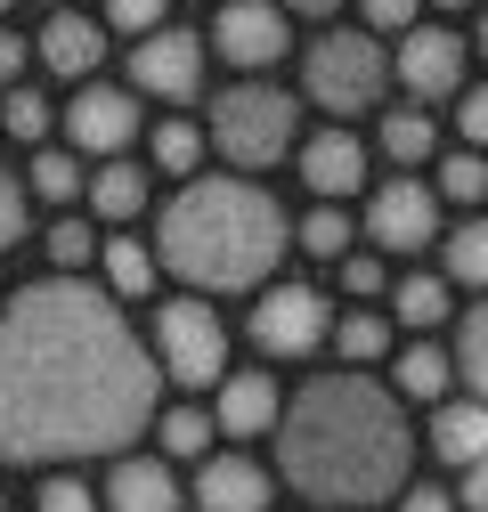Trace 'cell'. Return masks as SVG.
Returning a JSON list of instances; mask_svg holds the SVG:
<instances>
[{"instance_id":"cell-29","label":"cell","mask_w":488,"mask_h":512,"mask_svg":"<svg viewBox=\"0 0 488 512\" xmlns=\"http://www.w3.org/2000/svg\"><path fill=\"white\" fill-rule=\"evenodd\" d=\"M98 220H82V212H66L49 228V261H57V277H82V269H98Z\"/></svg>"},{"instance_id":"cell-11","label":"cell","mask_w":488,"mask_h":512,"mask_svg":"<svg viewBox=\"0 0 488 512\" xmlns=\"http://www.w3.org/2000/svg\"><path fill=\"white\" fill-rule=\"evenodd\" d=\"M366 236L383 252H423L440 244V187L423 179H383L375 196H366Z\"/></svg>"},{"instance_id":"cell-32","label":"cell","mask_w":488,"mask_h":512,"mask_svg":"<svg viewBox=\"0 0 488 512\" xmlns=\"http://www.w3.org/2000/svg\"><path fill=\"white\" fill-rule=\"evenodd\" d=\"M49 122H57V114H49V98H41V90H25V82L0 98V131L25 139V147H41V139H49Z\"/></svg>"},{"instance_id":"cell-5","label":"cell","mask_w":488,"mask_h":512,"mask_svg":"<svg viewBox=\"0 0 488 512\" xmlns=\"http://www.w3.org/2000/svg\"><path fill=\"white\" fill-rule=\"evenodd\" d=\"M212 147L236 163V171H269L285 147H293V98L277 82H228L212 98Z\"/></svg>"},{"instance_id":"cell-46","label":"cell","mask_w":488,"mask_h":512,"mask_svg":"<svg viewBox=\"0 0 488 512\" xmlns=\"http://www.w3.org/2000/svg\"><path fill=\"white\" fill-rule=\"evenodd\" d=\"M0 309H9V301H0Z\"/></svg>"},{"instance_id":"cell-25","label":"cell","mask_w":488,"mask_h":512,"mask_svg":"<svg viewBox=\"0 0 488 512\" xmlns=\"http://www.w3.org/2000/svg\"><path fill=\"white\" fill-rule=\"evenodd\" d=\"M391 317L383 309H350V317H334V350H342V366H375V358H391Z\"/></svg>"},{"instance_id":"cell-39","label":"cell","mask_w":488,"mask_h":512,"mask_svg":"<svg viewBox=\"0 0 488 512\" xmlns=\"http://www.w3.org/2000/svg\"><path fill=\"white\" fill-rule=\"evenodd\" d=\"M456 131H464V147H472V155H488V82L456 98Z\"/></svg>"},{"instance_id":"cell-44","label":"cell","mask_w":488,"mask_h":512,"mask_svg":"<svg viewBox=\"0 0 488 512\" xmlns=\"http://www.w3.org/2000/svg\"><path fill=\"white\" fill-rule=\"evenodd\" d=\"M432 9H472V0H432Z\"/></svg>"},{"instance_id":"cell-12","label":"cell","mask_w":488,"mask_h":512,"mask_svg":"<svg viewBox=\"0 0 488 512\" xmlns=\"http://www.w3.org/2000/svg\"><path fill=\"white\" fill-rule=\"evenodd\" d=\"M464 41L448 33V25H415L407 41H399V57H391V66H399V90L415 98V106H432V98H464Z\"/></svg>"},{"instance_id":"cell-31","label":"cell","mask_w":488,"mask_h":512,"mask_svg":"<svg viewBox=\"0 0 488 512\" xmlns=\"http://www.w3.org/2000/svg\"><path fill=\"white\" fill-rule=\"evenodd\" d=\"M293 236H301V252H310V261H350V236H358V228H350V212H342V204H318Z\"/></svg>"},{"instance_id":"cell-10","label":"cell","mask_w":488,"mask_h":512,"mask_svg":"<svg viewBox=\"0 0 488 512\" xmlns=\"http://www.w3.org/2000/svg\"><path fill=\"white\" fill-rule=\"evenodd\" d=\"M212 49L228 57L236 74H261L277 66V57L293 49V25L277 0H220V17H212Z\"/></svg>"},{"instance_id":"cell-8","label":"cell","mask_w":488,"mask_h":512,"mask_svg":"<svg viewBox=\"0 0 488 512\" xmlns=\"http://www.w3.org/2000/svg\"><path fill=\"white\" fill-rule=\"evenodd\" d=\"M204 57H212L204 33L163 25V33H147L131 49V90L139 98H163V106H188V98H204Z\"/></svg>"},{"instance_id":"cell-7","label":"cell","mask_w":488,"mask_h":512,"mask_svg":"<svg viewBox=\"0 0 488 512\" xmlns=\"http://www.w3.org/2000/svg\"><path fill=\"white\" fill-rule=\"evenodd\" d=\"M318 342H334V309L318 285H269L253 301V350L261 358H310Z\"/></svg>"},{"instance_id":"cell-37","label":"cell","mask_w":488,"mask_h":512,"mask_svg":"<svg viewBox=\"0 0 488 512\" xmlns=\"http://www.w3.org/2000/svg\"><path fill=\"white\" fill-rule=\"evenodd\" d=\"M33 512H98V496H90L74 472H49V480H41V496H33Z\"/></svg>"},{"instance_id":"cell-3","label":"cell","mask_w":488,"mask_h":512,"mask_svg":"<svg viewBox=\"0 0 488 512\" xmlns=\"http://www.w3.org/2000/svg\"><path fill=\"white\" fill-rule=\"evenodd\" d=\"M155 252L188 293H269V269L285 261V212L253 179H188L163 204Z\"/></svg>"},{"instance_id":"cell-6","label":"cell","mask_w":488,"mask_h":512,"mask_svg":"<svg viewBox=\"0 0 488 512\" xmlns=\"http://www.w3.org/2000/svg\"><path fill=\"white\" fill-rule=\"evenodd\" d=\"M155 358L171 382H188V391H212V382H228V326L212 317L204 293H179L155 309Z\"/></svg>"},{"instance_id":"cell-43","label":"cell","mask_w":488,"mask_h":512,"mask_svg":"<svg viewBox=\"0 0 488 512\" xmlns=\"http://www.w3.org/2000/svg\"><path fill=\"white\" fill-rule=\"evenodd\" d=\"M480 57H488V9H480Z\"/></svg>"},{"instance_id":"cell-1","label":"cell","mask_w":488,"mask_h":512,"mask_svg":"<svg viewBox=\"0 0 488 512\" xmlns=\"http://www.w3.org/2000/svg\"><path fill=\"white\" fill-rule=\"evenodd\" d=\"M155 342L90 277H41L0 309V464L131 456L155 431Z\"/></svg>"},{"instance_id":"cell-28","label":"cell","mask_w":488,"mask_h":512,"mask_svg":"<svg viewBox=\"0 0 488 512\" xmlns=\"http://www.w3.org/2000/svg\"><path fill=\"white\" fill-rule=\"evenodd\" d=\"M440 261H448V269H440L448 285H472V293H488V220H464V228L440 244Z\"/></svg>"},{"instance_id":"cell-42","label":"cell","mask_w":488,"mask_h":512,"mask_svg":"<svg viewBox=\"0 0 488 512\" xmlns=\"http://www.w3.org/2000/svg\"><path fill=\"white\" fill-rule=\"evenodd\" d=\"M277 9H293V17H334L342 0H277Z\"/></svg>"},{"instance_id":"cell-13","label":"cell","mask_w":488,"mask_h":512,"mask_svg":"<svg viewBox=\"0 0 488 512\" xmlns=\"http://www.w3.org/2000/svg\"><path fill=\"white\" fill-rule=\"evenodd\" d=\"M301 179H310L318 204L358 196V187H366V139H358V131H318V139H301Z\"/></svg>"},{"instance_id":"cell-34","label":"cell","mask_w":488,"mask_h":512,"mask_svg":"<svg viewBox=\"0 0 488 512\" xmlns=\"http://www.w3.org/2000/svg\"><path fill=\"white\" fill-rule=\"evenodd\" d=\"M358 25L375 33V41H383V33H399V41H407V33L423 25V0H358Z\"/></svg>"},{"instance_id":"cell-30","label":"cell","mask_w":488,"mask_h":512,"mask_svg":"<svg viewBox=\"0 0 488 512\" xmlns=\"http://www.w3.org/2000/svg\"><path fill=\"white\" fill-rule=\"evenodd\" d=\"M456 374H464L472 399H488V293H480V309H464V326H456Z\"/></svg>"},{"instance_id":"cell-19","label":"cell","mask_w":488,"mask_h":512,"mask_svg":"<svg viewBox=\"0 0 488 512\" xmlns=\"http://www.w3.org/2000/svg\"><path fill=\"white\" fill-rule=\"evenodd\" d=\"M391 374H399V399H423V407H448V391H456V350H432V342H407L399 358H391Z\"/></svg>"},{"instance_id":"cell-45","label":"cell","mask_w":488,"mask_h":512,"mask_svg":"<svg viewBox=\"0 0 488 512\" xmlns=\"http://www.w3.org/2000/svg\"><path fill=\"white\" fill-rule=\"evenodd\" d=\"M0 9H17V0H0Z\"/></svg>"},{"instance_id":"cell-20","label":"cell","mask_w":488,"mask_h":512,"mask_svg":"<svg viewBox=\"0 0 488 512\" xmlns=\"http://www.w3.org/2000/svg\"><path fill=\"white\" fill-rule=\"evenodd\" d=\"M155 269H163V252L139 244V236H114V244L98 252V277H106L114 301H147V293H155Z\"/></svg>"},{"instance_id":"cell-15","label":"cell","mask_w":488,"mask_h":512,"mask_svg":"<svg viewBox=\"0 0 488 512\" xmlns=\"http://www.w3.org/2000/svg\"><path fill=\"white\" fill-rule=\"evenodd\" d=\"M212 415H220V439H261V431L285 423V399H277L269 374H228L220 399H212Z\"/></svg>"},{"instance_id":"cell-4","label":"cell","mask_w":488,"mask_h":512,"mask_svg":"<svg viewBox=\"0 0 488 512\" xmlns=\"http://www.w3.org/2000/svg\"><path fill=\"white\" fill-rule=\"evenodd\" d=\"M391 82H399V66H391V49L366 25L358 33H318L310 49H301V90H310V106H326V114H375Z\"/></svg>"},{"instance_id":"cell-16","label":"cell","mask_w":488,"mask_h":512,"mask_svg":"<svg viewBox=\"0 0 488 512\" xmlns=\"http://www.w3.org/2000/svg\"><path fill=\"white\" fill-rule=\"evenodd\" d=\"M196 504L204 512H269V472L253 456H204L196 464Z\"/></svg>"},{"instance_id":"cell-17","label":"cell","mask_w":488,"mask_h":512,"mask_svg":"<svg viewBox=\"0 0 488 512\" xmlns=\"http://www.w3.org/2000/svg\"><path fill=\"white\" fill-rule=\"evenodd\" d=\"M106 512H179L171 456H114V472H106Z\"/></svg>"},{"instance_id":"cell-18","label":"cell","mask_w":488,"mask_h":512,"mask_svg":"<svg viewBox=\"0 0 488 512\" xmlns=\"http://www.w3.org/2000/svg\"><path fill=\"white\" fill-rule=\"evenodd\" d=\"M432 456L456 464V472L488 464V399H448V407H432Z\"/></svg>"},{"instance_id":"cell-9","label":"cell","mask_w":488,"mask_h":512,"mask_svg":"<svg viewBox=\"0 0 488 512\" xmlns=\"http://www.w3.org/2000/svg\"><path fill=\"white\" fill-rule=\"evenodd\" d=\"M66 139H74V155L122 163V147L139 139V90H114V82H82V90H74V106H66Z\"/></svg>"},{"instance_id":"cell-24","label":"cell","mask_w":488,"mask_h":512,"mask_svg":"<svg viewBox=\"0 0 488 512\" xmlns=\"http://www.w3.org/2000/svg\"><path fill=\"white\" fill-rule=\"evenodd\" d=\"M33 196L57 204V212H66V204H90V171H82V155H74V147H41V155H33Z\"/></svg>"},{"instance_id":"cell-36","label":"cell","mask_w":488,"mask_h":512,"mask_svg":"<svg viewBox=\"0 0 488 512\" xmlns=\"http://www.w3.org/2000/svg\"><path fill=\"white\" fill-rule=\"evenodd\" d=\"M25 244V179L0 163V252H17Z\"/></svg>"},{"instance_id":"cell-33","label":"cell","mask_w":488,"mask_h":512,"mask_svg":"<svg viewBox=\"0 0 488 512\" xmlns=\"http://www.w3.org/2000/svg\"><path fill=\"white\" fill-rule=\"evenodd\" d=\"M440 204H488V155L456 147V155L440 163Z\"/></svg>"},{"instance_id":"cell-26","label":"cell","mask_w":488,"mask_h":512,"mask_svg":"<svg viewBox=\"0 0 488 512\" xmlns=\"http://www.w3.org/2000/svg\"><path fill=\"white\" fill-rule=\"evenodd\" d=\"M432 147H440V131H432V114H423V106H399V114H383V155H391L399 171L432 163Z\"/></svg>"},{"instance_id":"cell-14","label":"cell","mask_w":488,"mask_h":512,"mask_svg":"<svg viewBox=\"0 0 488 512\" xmlns=\"http://www.w3.org/2000/svg\"><path fill=\"white\" fill-rule=\"evenodd\" d=\"M33 57H41L49 74H66V82H90L98 57H106V25L82 17V9H57V17L33 33Z\"/></svg>"},{"instance_id":"cell-21","label":"cell","mask_w":488,"mask_h":512,"mask_svg":"<svg viewBox=\"0 0 488 512\" xmlns=\"http://www.w3.org/2000/svg\"><path fill=\"white\" fill-rule=\"evenodd\" d=\"M147 212V171L139 163H98L90 171V220L122 228V220H139Z\"/></svg>"},{"instance_id":"cell-23","label":"cell","mask_w":488,"mask_h":512,"mask_svg":"<svg viewBox=\"0 0 488 512\" xmlns=\"http://www.w3.org/2000/svg\"><path fill=\"white\" fill-rule=\"evenodd\" d=\"M448 277H432V269H415V277H399L391 285V326H407V334H432V326H448Z\"/></svg>"},{"instance_id":"cell-22","label":"cell","mask_w":488,"mask_h":512,"mask_svg":"<svg viewBox=\"0 0 488 512\" xmlns=\"http://www.w3.org/2000/svg\"><path fill=\"white\" fill-rule=\"evenodd\" d=\"M212 439H220V415L212 407H163L155 415V456H171V464H204Z\"/></svg>"},{"instance_id":"cell-40","label":"cell","mask_w":488,"mask_h":512,"mask_svg":"<svg viewBox=\"0 0 488 512\" xmlns=\"http://www.w3.org/2000/svg\"><path fill=\"white\" fill-rule=\"evenodd\" d=\"M25 66H33V41H25V33H9V25H0V82L17 90V82H25Z\"/></svg>"},{"instance_id":"cell-41","label":"cell","mask_w":488,"mask_h":512,"mask_svg":"<svg viewBox=\"0 0 488 512\" xmlns=\"http://www.w3.org/2000/svg\"><path fill=\"white\" fill-rule=\"evenodd\" d=\"M399 512H456V496L423 480V488H407V496H399Z\"/></svg>"},{"instance_id":"cell-38","label":"cell","mask_w":488,"mask_h":512,"mask_svg":"<svg viewBox=\"0 0 488 512\" xmlns=\"http://www.w3.org/2000/svg\"><path fill=\"white\" fill-rule=\"evenodd\" d=\"M106 25L147 41V33H163V0H106Z\"/></svg>"},{"instance_id":"cell-35","label":"cell","mask_w":488,"mask_h":512,"mask_svg":"<svg viewBox=\"0 0 488 512\" xmlns=\"http://www.w3.org/2000/svg\"><path fill=\"white\" fill-rule=\"evenodd\" d=\"M334 277H342V293H350V301H375V293L391 285V269L375 261V252H350V261H334Z\"/></svg>"},{"instance_id":"cell-27","label":"cell","mask_w":488,"mask_h":512,"mask_svg":"<svg viewBox=\"0 0 488 512\" xmlns=\"http://www.w3.org/2000/svg\"><path fill=\"white\" fill-rule=\"evenodd\" d=\"M204 147H212V131H196V122H179V114H163V131L147 139V155H155V171H171V179H196V163H204Z\"/></svg>"},{"instance_id":"cell-2","label":"cell","mask_w":488,"mask_h":512,"mask_svg":"<svg viewBox=\"0 0 488 512\" xmlns=\"http://www.w3.org/2000/svg\"><path fill=\"white\" fill-rule=\"evenodd\" d=\"M277 472L293 480V496L334 504V512H366L383 496H407L415 472V431L399 391H383L375 374H310L285 399L277 423Z\"/></svg>"}]
</instances>
